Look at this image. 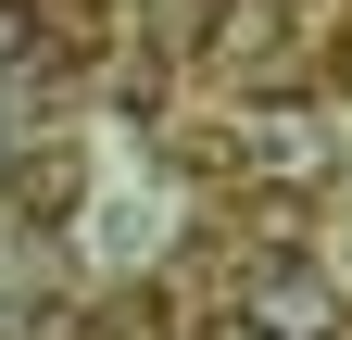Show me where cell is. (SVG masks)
I'll return each mask as SVG.
<instances>
[{
    "mask_svg": "<svg viewBox=\"0 0 352 340\" xmlns=\"http://www.w3.org/2000/svg\"><path fill=\"white\" fill-rule=\"evenodd\" d=\"M38 38H51V25H38V0H0V76L38 63Z\"/></svg>",
    "mask_w": 352,
    "mask_h": 340,
    "instance_id": "3957f363",
    "label": "cell"
},
{
    "mask_svg": "<svg viewBox=\"0 0 352 340\" xmlns=\"http://www.w3.org/2000/svg\"><path fill=\"white\" fill-rule=\"evenodd\" d=\"M252 315L277 328V340H327V277L315 265H264L252 277Z\"/></svg>",
    "mask_w": 352,
    "mask_h": 340,
    "instance_id": "6da1fadb",
    "label": "cell"
},
{
    "mask_svg": "<svg viewBox=\"0 0 352 340\" xmlns=\"http://www.w3.org/2000/svg\"><path fill=\"white\" fill-rule=\"evenodd\" d=\"M63 189H76V164H63V151H25V164H13V215H25V227H63V215H76Z\"/></svg>",
    "mask_w": 352,
    "mask_h": 340,
    "instance_id": "7a4b0ae2",
    "label": "cell"
}]
</instances>
